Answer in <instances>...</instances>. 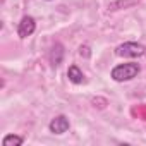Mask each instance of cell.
Returning <instances> with one entry per match:
<instances>
[{"instance_id": "1", "label": "cell", "mask_w": 146, "mask_h": 146, "mask_svg": "<svg viewBox=\"0 0 146 146\" xmlns=\"http://www.w3.org/2000/svg\"><path fill=\"white\" fill-rule=\"evenodd\" d=\"M137 74H139V65L134 64V62L117 65V67H113V70H112V78H113L117 83L131 81V79H134Z\"/></svg>"}, {"instance_id": "2", "label": "cell", "mask_w": 146, "mask_h": 146, "mask_svg": "<svg viewBox=\"0 0 146 146\" xmlns=\"http://www.w3.org/2000/svg\"><path fill=\"white\" fill-rule=\"evenodd\" d=\"M144 52H146V48H144L143 45H139V43H134V41L122 43V45H119L117 50H115V53H117L119 57H132V58L144 55Z\"/></svg>"}, {"instance_id": "3", "label": "cell", "mask_w": 146, "mask_h": 146, "mask_svg": "<svg viewBox=\"0 0 146 146\" xmlns=\"http://www.w3.org/2000/svg\"><path fill=\"white\" fill-rule=\"evenodd\" d=\"M35 29H36L35 19H33L31 16H24V17L21 19L19 26H17V35H19L21 38H28V36H31V35L35 33Z\"/></svg>"}, {"instance_id": "4", "label": "cell", "mask_w": 146, "mask_h": 146, "mask_svg": "<svg viewBox=\"0 0 146 146\" xmlns=\"http://www.w3.org/2000/svg\"><path fill=\"white\" fill-rule=\"evenodd\" d=\"M69 129V119L65 115H57L55 119H52L50 122V131L53 134H64Z\"/></svg>"}, {"instance_id": "5", "label": "cell", "mask_w": 146, "mask_h": 146, "mask_svg": "<svg viewBox=\"0 0 146 146\" xmlns=\"http://www.w3.org/2000/svg\"><path fill=\"white\" fill-rule=\"evenodd\" d=\"M67 76H69V81L74 83V84H81L84 81V76H83V72L78 65H70L67 70Z\"/></svg>"}, {"instance_id": "6", "label": "cell", "mask_w": 146, "mask_h": 146, "mask_svg": "<svg viewBox=\"0 0 146 146\" xmlns=\"http://www.w3.org/2000/svg\"><path fill=\"white\" fill-rule=\"evenodd\" d=\"M62 58H64V50H62V45L57 43L50 52V62H52V65H60Z\"/></svg>"}, {"instance_id": "7", "label": "cell", "mask_w": 146, "mask_h": 146, "mask_svg": "<svg viewBox=\"0 0 146 146\" xmlns=\"http://www.w3.org/2000/svg\"><path fill=\"white\" fill-rule=\"evenodd\" d=\"M23 137L21 136H14V134H9V136H5L4 137V141H2V144L4 146H21L23 144Z\"/></svg>"}]
</instances>
